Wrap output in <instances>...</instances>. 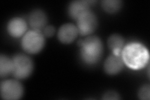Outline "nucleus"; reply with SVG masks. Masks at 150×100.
Listing matches in <instances>:
<instances>
[{"label": "nucleus", "mask_w": 150, "mask_h": 100, "mask_svg": "<svg viewBox=\"0 0 150 100\" xmlns=\"http://www.w3.org/2000/svg\"><path fill=\"white\" fill-rule=\"evenodd\" d=\"M124 63L133 70H139L146 66L149 59L148 49L139 43H131L121 51Z\"/></svg>", "instance_id": "1"}, {"label": "nucleus", "mask_w": 150, "mask_h": 100, "mask_svg": "<svg viewBox=\"0 0 150 100\" xmlns=\"http://www.w3.org/2000/svg\"><path fill=\"white\" fill-rule=\"evenodd\" d=\"M80 46V57L84 63L93 65L98 63L103 54V45L101 40L95 36H88L78 42Z\"/></svg>", "instance_id": "2"}, {"label": "nucleus", "mask_w": 150, "mask_h": 100, "mask_svg": "<svg viewBox=\"0 0 150 100\" xmlns=\"http://www.w3.org/2000/svg\"><path fill=\"white\" fill-rule=\"evenodd\" d=\"M23 50L29 54H37L43 49L45 44V36L40 31L31 30L23 36L21 40Z\"/></svg>", "instance_id": "3"}, {"label": "nucleus", "mask_w": 150, "mask_h": 100, "mask_svg": "<svg viewBox=\"0 0 150 100\" xmlns=\"http://www.w3.org/2000/svg\"><path fill=\"white\" fill-rule=\"evenodd\" d=\"M12 74L17 79H26L31 76L34 69L33 62L25 55L17 54L13 56Z\"/></svg>", "instance_id": "4"}, {"label": "nucleus", "mask_w": 150, "mask_h": 100, "mask_svg": "<svg viewBox=\"0 0 150 100\" xmlns=\"http://www.w3.org/2000/svg\"><path fill=\"white\" fill-rule=\"evenodd\" d=\"M1 96L6 100L20 99L24 93V89L20 82L15 79H7L1 82Z\"/></svg>", "instance_id": "5"}, {"label": "nucleus", "mask_w": 150, "mask_h": 100, "mask_svg": "<svg viewBox=\"0 0 150 100\" xmlns=\"http://www.w3.org/2000/svg\"><path fill=\"white\" fill-rule=\"evenodd\" d=\"M76 21L78 32L82 36L91 35L98 27V18L90 10L84 13Z\"/></svg>", "instance_id": "6"}, {"label": "nucleus", "mask_w": 150, "mask_h": 100, "mask_svg": "<svg viewBox=\"0 0 150 100\" xmlns=\"http://www.w3.org/2000/svg\"><path fill=\"white\" fill-rule=\"evenodd\" d=\"M79 34L77 26L72 23H67L59 28L58 38L64 44H69L74 41Z\"/></svg>", "instance_id": "7"}, {"label": "nucleus", "mask_w": 150, "mask_h": 100, "mask_svg": "<svg viewBox=\"0 0 150 100\" xmlns=\"http://www.w3.org/2000/svg\"><path fill=\"white\" fill-rule=\"evenodd\" d=\"M27 24L21 18H12L8 23L7 31L9 35L13 38H20L26 34Z\"/></svg>", "instance_id": "8"}, {"label": "nucleus", "mask_w": 150, "mask_h": 100, "mask_svg": "<svg viewBox=\"0 0 150 100\" xmlns=\"http://www.w3.org/2000/svg\"><path fill=\"white\" fill-rule=\"evenodd\" d=\"M124 65L121 55L112 54L108 57L105 62V71L110 75H115L121 72L124 67Z\"/></svg>", "instance_id": "9"}, {"label": "nucleus", "mask_w": 150, "mask_h": 100, "mask_svg": "<svg viewBox=\"0 0 150 100\" xmlns=\"http://www.w3.org/2000/svg\"><path fill=\"white\" fill-rule=\"evenodd\" d=\"M94 1H74L69 4L68 11L72 19L77 20L84 13L90 11V3Z\"/></svg>", "instance_id": "10"}, {"label": "nucleus", "mask_w": 150, "mask_h": 100, "mask_svg": "<svg viewBox=\"0 0 150 100\" xmlns=\"http://www.w3.org/2000/svg\"><path fill=\"white\" fill-rule=\"evenodd\" d=\"M48 18L46 13L40 9L33 11L29 16V23L31 27L34 30L40 31L44 30L46 26Z\"/></svg>", "instance_id": "11"}, {"label": "nucleus", "mask_w": 150, "mask_h": 100, "mask_svg": "<svg viewBox=\"0 0 150 100\" xmlns=\"http://www.w3.org/2000/svg\"><path fill=\"white\" fill-rule=\"evenodd\" d=\"M124 39L120 35H112L108 40V45L114 55H121L124 45Z\"/></svg>", "instance_id": "12"}, {"label": "nucleus", "mask_w": 150, "mask_h": 100, "mask_svg": "<svg viewBox=\"0 0 150 100\" xmlns=\"http://www.w3.org/2000/svg\"><path fill=\"white\" fill-rule=\"evenodd\" d=\"M13 71V61L6 55L0 56V77L4 78L7 77Z\"/></svg>", "instance_id": "13"}, {"label": "nucleus", "mask_w": 150, "mask_h": 100, "mask_svg": "<svg viewBox=\"0 0 150 100\" xmlns=\"http://www.w3.org/2000/svg\"><path fill=\"white\" fill-rule=\"evenodd\" d=\"M101 6L107 13L113 14L120 10L123 2L118 0H104L101 2Z\"/></svg>", "instance_id": "14"}, {"label": "nucleus", "mask_w": 150, "mask_h": 100, "mask_svg": "<svg viewBox=\"0 0 150 100\" xmlns=\"http://www.w3.org/2000/svg\"><path fill=\"white\" fill-rule=\"evenodd\" d=\"M138 98L143 100H149L150 98V87L149 84L142 86L138 91Z\"/></svg>", "instance_id": "15"}, {"label": "nucleus", "mask_w": 150, "mask_h": 100, "mask_svg": "<svg viewBox=\"0 0 150 100\" xmlns=\"http://www.w3.org/2000/svg\"><path fill=\"white\" fill-rule=\"evenodd\" d=\"M103 99H112V100H118L121 99L120 94L114 91H108L106 92L103 96Z\"/></svg>", "instance_id": "16"}, {"label": "nucleus", "mask_w": 150, "mask_h": 100, "mask_svg": "<svg viewBox=\"0 0 150 100\" xmlns=\"http://www.w3.org/2000/svg\"><path fill=\"white\" fill-rule=\"evenodd\" d=\"M55 28L52 25L46 26L43 30V33L46 37H52L55 33Z\"/></svg>", "instance_id": "17"}]
</instances>
